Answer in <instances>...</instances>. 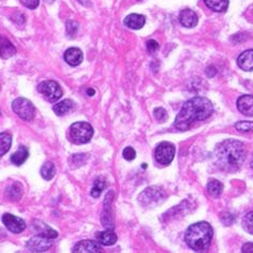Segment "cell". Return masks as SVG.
<instances>
[{"instance_id": "cell-9", "label": "cell", "mask_w": 253, "mask_h": 253, "mask_svg": "<svg viewBox=\"0 0 253 253\" xmlns=\"http://www.w3.org/2000/svg\"><path fill=\"white\" fill-rule=\"evenodd\" d=\"M53 244V238L38 234V235L28 240L26 247L30 252H44L48 250Z\"/></svg>"}, {"instance_id": "cell-33", "label": "cell", "mask_w": 253, "mask_h": 253, "mask_svg": "<svg viewBox=\"0 0 253 253\" xmlns=\"http://www.w3.org/2000/svg\"><path fill=\"white\" fill-rule=\"evenodd\" d=\"M123 156L126 160L128 161H132L135 159V156H136V153L135 150L132 148V147H126L123 151Z\"/></svg>"}, {"instance_id": "cell-26", "label": "cell", "mask_w": 253, "mask_h": 253, "mask_svg": "<svg viewBox=\"0 0 253 253\" xmlns=\"http://www.w3.org/2000/svg\"><path fill=\"white\" fill-rule=\"evenodd\" d=\"M0 140H1V148H0V154L1 156H4L8 153L11 144H12V136L7 133V132H2L1 135H0Z\"/></svg>"}, {"instance_id": "cell-1", "label": "cell", "mask_w": 253, "mask_h": 253, "mask_svg": "<svg viewBox=\"0 0 253 253\" xmlns=\"http://www.w3.org/2000/svg\"><path fill=\"white\" fill-rule=\"evenodd\" d=\"M212 112L213 106L211 100L204 97H194L183 104L175 119L174 126L177 130L187 131L193 122L207 119L211 116Z\"/></svg>"}, {"instance_id": "cell-20", "label": "cell", "mask_w": 253, "mask_h": 253, "mask_svg": "<svg viewBox=\"0 0 253 253\" xmlns=\"http://www.w3.org/2000/svg\"><path fill=\"white\" fill-rule=\"evenodd\" d=\"M73 107H74L73 101L67 99V100H63V101H61V102L54 105L53 110L57 116H63V115H66L67 113L72 111Z\"/></svg>"}, {"instance_id": "cell-12", "label": "cell", "mask_w": 253, "mask_h": 253, "mask_svg": "<svg viewBox=\"0 0 253 253\" xmlns=\"http://www.w3.org/2000/svg\"><path fill=\"white\" fill-rule=\"evenodd\" d=\"M179 22L183 27L193 28L198 25L199 17L194 11L190 10V9H185L180 12Z\"/></svg>"}, {"instance_id": "cell-2", "label": "cell", "mask_w": 253, "mask_h": 253, "mask_svg": "<svg viewBox=\"0 0 253 253\" xmlns=\"http://www.w3.org/2000/svg\"><path fill=\"white\" fill-rule=\"evenodd\" d=\"M245 145L236 140H225L216 148V163L225 172H236L246 160Z\"/></svg>"}, {"instance_id": "cell-31", "label": "cell", "mask_w": 253, "mask_h": 253, "mask_svg": "<svg viewBox=\"0 0 253 253\" xmlns=\"http://www.w3.org/2000/svg\"><path fill=\"white\" fill-rule=\"evenodd\" d=\"M235 128L240 132L253 131V122H239L235 125Z\"/></svg>"}, {"instance_id": "cell-16", "label": "cell", "mask_w": 253, "mask_h": 253, "mask_svg": "<svg viewBox=\"0 0 253 253\" xmlns=\"http://www.w3.org/2000/svg\"><path fill=\"white\" fill-rule=\"evenodd\" d=\"M237 63L244 71H253V49H248L240 54Z\"/></svg>"}, {"instance_id": "cell-35", "label": "cell", "mask_w": 253, "mask_h": 253, "mask_svg": "<svg viewBox=\"0 0 253 253\" xmlns=\"http://www.w3.org/2000/svg\"><path fill=\"white\" fill-rule=\"evenodd\" d=\"M20 1L28 9L34 10L39 5V0H20Z\"/></svg>"}, {"instance_id": "cell-10", "label": "cell", "mask_w": 253, "mask_h": 253, "mask_svg": "<svg viewBox=\"0 0 253 253\" xmlns=\"http://www.w3.org/2000/svg\"><path fill=\"white\" fill-rule=\"evenodd\" d=\"M2 223L10 232L15 233V234L22 233L25 229H26V223H25V221L22 218L13 216V214L11 213L3 214Z\"/></svg>"}, {"instance_id": "cell-30", "label": "cell", "mask_w": 253, "mask_h": 253, "mask_svg": "<svg viewBox=\"0 0 253 253\" xmlns=\"http://www.w3.org/2000/svg\"><path fill=\"white\" fill-rule=\"evenodd\" d=\"M79 27L80 25L78 22L75 21H68L67 24H66V28H67V35L70 36V37H74L75 35H77V33L79 31Z\"/></svg>"}, {"instance_id": "cell-22", "label": "cell", "mask_w": 253, "mask_h": 253, "mask_svg": "<svg viewBox=\"0 0 253 253\" xmlns=\"http://www.w3.org/2000/svg\"><path fill=\"white\" fill-rule=\"evenodd\" d=\"M16 53V48L12 45V43L8 41L3 37L1 39V57L3 59H7L9 57H12Z\"/></svg>"}, {"instance_id": "cell-14", "label": "cell", "mask_w": 253, "mask_h": 253, "mask_svg": "<svg viewBox=\"0 0 253 253\" xmlns=\"http://www.w3.org/2000/svg\"><path fill=\"white\" fill-rule=\"evenodd\" d=\"M83 58H84L83 53H82V50L78 47L69 48L65 53L66 62L72 67H77L81 65L82 61H83Z\"/></svg>"}, {"instance_id": "cell-24", "label": "cell", "mask_w": 253, "mask_h": 253, "mask_svg": "<svg viewBox=\"0 0 253 253\" xmlns=\"http://www.w3.org/2000/svg\"><path fill=\"white\" fill-rule=\"evenodd\" d=\"M207 191H208V193H210L211 195H212V197L217 198V197H219V195H221V193H222V191H223V185L219 180L212 179V180H211L210 182H208Z\"/></svg>"}, {"instance_id": "cell-6", "label": "cell", "mask_w": 253, "mask_h": 253, "mask_svg": "<svg viewBox=\"0 0 253 253\" xmlns=\"http://www.w3.org/2000/svg\"><path fill=\"white\" fill-rule=\"evenodd\" d=\"M12 109L18 117L30 122L36 116V107L30 102L29 100L25 98H17L12 103Z\"/></svg>"}, {"instance_id": "cell-32", "label": "cell", "mask_w": 253, "mask_h": 253, "mask_svg": "<svg viewBox=\"0 0 253 253\" xmlns=\"http://www.w3.org/2000/svg\"><path fill=\"white\" fill-rule=\"evenodd\" d=\"M154 115H155V118L159 123L166 122V120L168 119V113L166 110L162 109V107H158V109H156L154 112Z\"/></svg>"}, {"instance_id": "cell-4", "label": "cell", "mask_w": 253, "mask_h": 253, "mask_svg": "<svg viewBox=\"0 0 253 253\" xmlns=\"http://www.w3.org/2000/svg\"><path fill=\"white\" fill-rule=\"evenodd\" d=\"M93 136V128L90 124L85 122L74 123L70 126V140L77 145L86 144Z\"/></svg>"}, {"instance_id": "cell-17", "label": "cell", "mask_w": 253, "mask_h": 253, "mask_svg": "<svg viewBox=\"0 0 253 253\" xmlns=\"http://www.w3.org/2000/svg\"><path fill=\"white\" fill-rule=\"evenodd\" d=\"M125 25L126 27H129L131 29H141L144 27L145 23H146V20H145V16L141 14H130L125 18Z\"/></svg>"}, {"instance_id": "cell-27", "label": "cell", "mask_w": 253, "mask_h": 253, "mask_svg": "<svg viewBox=\"0 0 253 253\" xmlns=\"http://www.w3.org/2000/svg\"><path fill=\"white\" fill-rule=\"evenodd\" d=\"M106 188V182L102 179H97L96 181H94V185H93V188L91 189V197L92 198H99L101 193H102V191H104V189Z\"/></svg>"}, {"instance_id": "cell-21", "label": "cell", "mask_w": 253, "mask_h": 253, "mask_svg": "<svg viewBox=\"0 0 253 253\" xmlns=\"http://www.w3.org/2000/svg\"><path fill=\"white\" fill-rule=\"evenodd\" d=\"M204 2L214 12H225L229 8V0H204Z\"/></svg>"}, {"instance_id": "cell-3", "label": "cell", "mask_w": 253, "mask_h": 253, "mask_svg": "<svg viewBox=\"0 0 253 253\" xmlns=\"http://www.w3.org/2000/svg\"><path fill=\"white\" fill-rule=\"evenodd\" d=\"M213 236V230L210 223L201 221L188 227L185 239L187 245L192 250L202 252L211 246Z\"/></svg>"}, {"instance_id": "cell-13", "label": "cell", "mask_w": 253, "mask_h": 253, "mask_svg": "<svg viewBox=\"0 0 253 253\" xmlns=\"http://www.w3.org/2000/svg\"><path fill=\"white\" fill-rule=\"evenodd\" d=\"M237 109L245 116H253V96L245 94L237 100Z\"/></svg>"}, {"instance_id": "cell-11", "label": "cell", "mask_w": 253, "mask_h": 253, "mask_svg": "<svg viewBox=\"0 0 253 253\" xmlns=\"http://www.w3.org/2000/svg\"><path fill=\"white\" fill-rule=\"evenodd\" d=\"M101 251H102V247L99 242H94V240H82L73 248L74 253H99Z\"/></svg>"}, {"instance_id": "cell-19", "label": "cell", "mask_w": 253, "mask_h": 253, "mask_svg": "<svg viewBox=\"0 0 253 253\" xmlns=\"http://www.w3.org/2000/svg\"><path fill=\"white\" fill-rule=\"evenodd\" d=\"M29 157V151L25 146H20L18 150H16L15 153L11 156V162L15 164V166H22Z\"/></svg>"}, {"instance_id": "cell-15", "label": "cell", "mask_w": 253, "mask_h": 253, "mask_svg": "<svg viewBox=\"0 0 253 253\" xmlns=\"http://www.w3.org/2000/svg\"><path fill=\"white\" fill-rule=\"evenodd\" d=\"M113 194H114L113 192H109V194L106 195V200L104 202V211L102 214V219H101V222H102L103 226L107 227L109 230L114 227V222H113L112 213H111V202L114 197L110 199Z\"/></svg>"}, {"instance_id": "cell-28", "label": "cell", "mask_w": 253, "mask_h": 253, "mask_svg": "<svg viewBox=\"0 0 253 253\" xmlns=\"http://www.w3.org/2000/svg\"><path fill=\"white\" fill-rule=\"evenodd\" d=\"M22 186L21 183H14V185H12L10 188H9V198H11L13 201H16V200H20L21 197H22Z\"/></svg>"}, {"instance_id": "cell-37", "label": "cell", "mask_w": 253, "mask_h": 253, "mask_svg": "<svg viewBox=\"0 0 253 253\" xmlns=\"http://www.w3.org/2000/svg\"><path fill=\"white\" fill-rule=\"evenodd\" d=\"M242 251L244 253H253V244L252 243H247L243 246Z\"/></svg>"}, {"instance_id": "cell-38", "label": "cell", "mask_w": 253, "mask_h": 253, "mask_svg": "<svg viewBox=\"0 0 253 253\" xmlns=\"http://www.w3.org/2000/svg\"><path fill=\"white\" fill-rule=\"evenodd\" d=\"M86 92H87L88 96H89V97H92L93 94L96 93V90L92 89V88H87V91H86Z\"/></svg>"}, {"instance_id": "cell-40", "label": "cell", "mask_w": 253, "mask_h": 253, "mask_svg": "<svg viewBox=\"0 0 253 253\" xmlns=\"http://www.w3.org/2000/svg\"><path fill=\"white\" fill-rule=\"evenodd\" d=\"M250 166H251V168L253 169V156H252V161H251V164H250Z\"/></svg>"}, {"instance_id": "cell-18", "label": "cell", "mask_w": 253, "mask_h": 253, "mask_svg": "<svg viewBox=\"0 0 253 253\" xmlns=\"http://www.w3.org/2000/svg\"><path fill=\"white\" fill-rule=\"evenodd\" d=\"M98 242L103 246H113L117 242V235L111 230H107L104 232H99L97 234Z\"/></svg>"}, {"instance_id": "cell-23", "label": "cell", "mask_w": 253, "mask_h": 253, "mask_svg": "<svg viewBox=\"0 0 253 253\" xmlns=\"http://www.w3.org/2000/svg\"><path fill=\"white\" fill-rule=\"evenodd\" d=\"M55 174H56V168L53 162L47 161L43 164V167L41 168V176L45 180L53 179Z\"/></svg>"}, {"instance_id": "cell-34", "label": "cell", "mask_w": 253, "mask_h": 253, "mask_svg": "<svg viewBox=\"0 0 253 253\" xmlns=\"http://www.w3.org/2000/svg\"><path fill=\"white\" fill-rule=\"evenodd\" d=\"M234 220H235V218H234L233 214H231L230 212H224L222 213V216H221V222L226 226L231 225L234 222Z\"/></svg>"}, {"instance_id": "cell-29", "label": "cell", "mask_w": 253, "mask_h": 253, "mask_svg": "<svg viewBox=\"0 0 253 253\" xmlns=\"http://www.w3.org/2000/svg\"><path fill=\"white\" fill-rule=\"evenodd\" d=\"M243 226L246 232L253 235V211L246 214L245 218L243 219Z\"/></svg>"}, {"instance_id": "cell-39", "label": "cell", "mask_w": 253, "mask_h": 253, "mask_svg": "<svg viewBox=\"0 0 253 253\" xmlns=\"http://www.w3.org/2000/svg\"><path fill=\"white\" fill-rule=\"evenodd\" d=\"M45 1H46L47 3H53V2L55 1V0H45Z\"/></svg>"}, {"instance_id": "cell-7", "label": "cell", "mask_w": 253, "mask_h": 253, "mask_svg": "<svg viewBox=\"0 0 253 253\" xmlns=\"http://www.w3.org/2000/svg\"><path fill=\"white\" fill-rule=\"evenodd\" d=\"M38 91L43 94L48 102H56L62 97V89L55 81H44L38 86Z\"/></svg>"}, {"instance_id": "cell-8", "label": "cell", "mask_w": 253, "mask_h": 253, "mask_svg": "<svg viewBox=\"0 0 253 253\" xmlns=\"http://www.w3.org/2000/svg\"><path fill=\"white\" fill-rule=\"evenodd\" d=\"M175 153L176 149L172 143L162 142L156 147L155 158L158 163L162 164V166H169V163H172Z\"/></svg>"}, {"instance_id": "cell-36", "label": "cell", "mask_w": 253, "mask_h": 253, "mask_svg": "<svg viewBox=\"0 0 253 253\" xmlns=\"http://www.w3.org/2000/svg\"><path fill=\"white\" fill-rule=\"evenodd\" d=\"M146 45H147V50L150 54H154L158 49H159V44H158V42H156L155 40H149Z\"/></svg>"}, {"instance_id": "cell-25", "label": "cell", "mask_w": 253, "mask_h": 253, "mask_svg": "<svg viewBox=\"0 0 253 253\" xmlns=\"http://www.w3.org/2000/svg\"><path fill=\"white\" fill-rule=\"evenodd\" d=\"M35 227L37 229V231L39 232L40 235L46 236V237L53 238V239L58 237V233H57L55 230L50 229V227L48 225H46L45 223L40 222V225H35Z\"/></svg>"}, {"instance_id": "cell-5", "label": "cell", "mask_w": 253, "mask_h": 253, "mask_svg": "<svg viewBox=\"0 0 253 253\" xmlns=\"http://www.w3.org/2000/svg\"><path fill=\"white\" fill-rule=\"evenodd\" d=\"M166 193L159 187H150L141 193L138 201L143 206L150 207L160 204L166 199Z\"/></svg>"}]
</instances>
